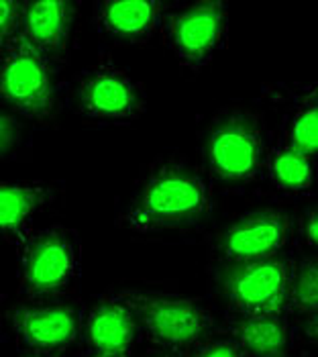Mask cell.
Listing matches in <instances>:
<instances>
[{"label":"cell","mask_w":318,"mask_h":357,"mask_svg":"<svg viewBox=\"0 0 318 357\" xmlns=\"http://www.w3.org/2000/svg\"><path fill=\"white\" fill-rule=\"evenodd\" d=\"M211 180L184 160H159L139 178L116 225L137 235L190 229L211 217Z\"/></svg>","instance_id":"cell-1"},{"label":"cell","mask_w":318,"mask_h":357,"mask_svg":"<svg viewBox=\"0 0 318 357\" xmlns=\"http://www.w3.org/2000/svg\"><path fill=\"white\" fill-rule=\"evenodd\" d=\"M116 294L132 312L139 337L159 351L188 357L216 329L212 312L198 298L156 290H121Z\"/></svg>","instance_id":"cell-2"},{"label":"cell","mask_w":318,"mask_h":357,"mask_svg":"<svg viewBox=\"0 0 318 357\" xmlns=\"http://www.w3.org/2000/svg\"><path fill=\"white\" fill-rule=\"evenodd\" d=\"M15 248L19 294L25 301L63 296L80 278L82 243L70 227H33Z\"/></svg>","instance_id":"cell-3"},{"label":"cell","mask_w":318,"mask_h":357,"mask_svg":"<svg viewBox=\"0 0 318 357\" xmlns=\"http://www.w3.org/2000/svg\"><path fill=\"white\" fill-rule=\"evenodd\" d=\"M267 151V125L253 110H222L209 125L204 160L212 180L220 184L245 186L255 182L264 174Z\"/></svg>","instance_id":"cell-4"},{"label":"cell","mask_w":318,"mask_h":357,"mask_svg":"<svg viewBox=\"0 0 318 357\" xmlns=\"http://www.w3.org/2000/svg\"><path fill=\"white\" fill-rule=\"evenodd\" d=\"M57 98L55 68L19 33L0 50V100L23 119L45 123Z\"/></svg>","instance_id":"cell-5"},{"label":"cell","mask_w":318,"mask_h":357,"mask_svg":"<svg viewBox=\"0 0 318 357\" xmlns=\"http://www.w3.org/2000/svg\"><path fill=\"white\" fill-rule=\"evenodd\" d=\"M298 261L280 255L231 266L222 282V294L233 317H262L290 312V294Z\"/></svg>","instance_id":"cell-6"},{"label":"cell","mask_w":318,"mask_h":357,"mask_svg":"<svg viewBox=\"0 0 318 357\" xmlns=\"http://www.w3.org/2000/svg\"><path fill=\"white\" fill-rule=\"evenodd\" d=\"M72 98L78 114L103 125H132L147 109L143 84L108 57L80 74Z\"/></svg>","instance_id":"cell-7"},{"label":"cell","mask_w":318,"mask_h":357,"mask_svg":"<svg viewBox=\"0 0 318 357\" xmlns=\"http://www.w3.org/2000/svg\"><path fill=\"white\" fill-rule=\"evenodd\" d=\"M161 33L180 66L200 72L227 41V4L220 0L169 4Z\"/></svg>","instance_id":"cell-8"},{"label":"cell","mask_w":318,"mask_h":357,"mask_svg":"<svg viewBox=\"0 0 318 357\" xmlns=\"http://www.w3.org/2000/svg\"><path fill=\"white\" fill-rule=\"evenodd\" d=\"M296 239V219L288 211L255 208L231 220L214 239L212 253L227 268L267 259L288 251Z\"/></svg>","instance_id":"cell-9"},{"label":"cell","mask_w":318,"mask_h":357,"mask_svg":"<svg viewBox=\"0 0 318 357\" xmlns=\"http://www.w3.org/2000/svg\"><path fill=\"white\" fill-rule=\"evenodd\" d=\"M84 306L72 296L25 301L13 312V333L25 351L61 356L80 341Z\"/></svg>","instance_id":"cell-10"},{"label":"cell","mask_w":318,"mask_h":357,"mask_svg":"<svg viewBox=\"0 0 318 357\" xmlns=\"http://www.w3.org/2000/svg\"><path fill=\"white\" fill-rule=\"evenodd\" d=\"M80 341L86 354L131 357L139 341V327L129 306L114 292L98 298L84 314Z\"/></svg>","instance_id":"cell-11"},{"label":"cell","mask_w":318,"mask_h":357,"mask_svg":"<svg viewBox=\"0 0 318 357\" xmlns=\"http://www.w3.org/2000/svg\"><path fill=\"white\" fill-rule=\"evenodd\" d=\"M74 2H21V35L53 68L66 59L74 33Z\"/></svg>","instance_id":"cell-12"},{"label":"cell","mask_w":318,"mask_h":357,"mask_svg":"<svg viewBox=\"0 0 318 357\" xmlns=\"http://www.w3.org/2000/svg\"><path fill=\"white\" fill-rule=\"evenodd\" d=\"M167 8L158 0H100L94 4V25L116 43H147L161 31Z\"/></svg>","instance_id":"cell-13"},{"label":"cell","mask_w":318,"mask_h":357,"mask_svg":"<svg viewBox=\"0 0 318 357\" xmlns=\"http://www.w3.org/2000/svg\"><path fill=\"white\" fill-rule=\"evenodd\" d=\"M290 312L262 317H233L222 333L229 335L247 357H290L294 327Z\"/></svg>","instance_id":"cell-14"},{"label":"cell","mask_w":318,"mask_h":357,"mask_svg":"<svg viewBox=\"0 0 318 357\" xmlns=\"http://www.w3.org/2000/svg\"><path fill=\"white\" fill-rule=\"evenodd\" d=\"M55 198L50 186L0 182V237L17 245L33 229L35 215Z\"/></svg>","instance_id":"cell-15"},{"label":"cell","mask_w":318,"mask_h":357,"mask_svg":"<svg viewBox=\"0 0 318 357\" xmlns=\"http://www.w3.org/2000/svg\"><path fill=\"white\" fill-rule=\"evenodd\" d=\"M264 174L273 188L282 192H310L317 184V158L294 149L288 141L280 139L269 145Z\"/></svg>","instance_id":"cell-16"},{"label":"cell","mask_w":318,"mask_h":357,"mask_svg":"<svg viewBox=\"0 0 318 357\" xmlns=\"http://www.w3.org/2000/svg\"><path fill=\"white\" fill-rule=\"evenodd\" d=\"M284 141H288L294 149L317 158L318 153V105L317 86L306 88V94L292 110Z\"/></svg>","instance_id":"cell-17"},{"label":"cell","mask_w":318,"mask_h":357,"mask_svg":"<svg viewBox=\"0 0 318 357\" xmlns=\"http://www.w3.org/2000/svg\"><path fill=\"white\" fill-rule=\"evenodd\" d=\"M318 310V261L317 255L304 257L300 266H296V275L292 284L290 314L306 317L308 321H317Z\"/></svg>","instance_id":"cell-18"},{"label":"cell","mask_w":318,"mask_h":357,"mask_svg":"<svg viewBox=\"0 0 318 357\" xmlns=\"http://www.w3.org/2000/svg\"><path fill=\"white\" fill-rule=\"evenodd\" d=\"M188 357H247L237 343L229 335H211L209 339L200 341Z\"/></svg>","instance_id":"cell-19"},{"label":"cell","mask_w":318,"mask_h":357,"mask_svg":"<svg viewBox=\"0 0 318 357\" xmlns=\"http://www.w3.org/2000/svg\"><path fill=\"white\" fill-rule=\"evenodd\" d=\"M21 33V2L0 0V50Z\"/></svg>","instance_id":"cell-20"},{"label":"cell","mask_w":318,"mask_h":357,"mask_svg":"<svg viewBox=\"0 0 318 357\" xmlns=\"http://www.w3.org/2000/svg\"><path fill=\"white\" fill-rule=\"evenodd\" d=\"M21 141L19 119L8 109L0 107V160L8 158Z\"/></svg>","instance_id":"cell-21"},{"label":"cell","mask_w":318,"mask_h":357,"mask_svg":"<svg viewBox=\"0 0 318 357\" xmlns=\"http://www.w3.org/2000/svg\"><path fill=\"white\" fill-rule=\"evenodd\" d=\"M306 249H317L318 243V213L317 206H310L306 215L296 222V241Z\"/></svg>","instance_id":"cell-22"},{"label":"cell","mask_w":318,"mask_h":357,"mask_svg":"<svg viewBox=\"0 0 318 357\" xmlns=\"http://www.w3.org/2000/svg\"><path fill=\"white\" fill-rule=\"evenodd\" d=\"M145 357H178V356H172V354H165V351H159V349H151V351H149Z\"/></svg>","instance_id":"cell-23"},{"label":"cell","mask_w":318,"mask_h":357,"mask_svg":"<svg viewBox=\"0 0 318 357\" xmlns=\"http://www.w3.org/2000/svg\"><path fill=\"white\" fill-rule=\"evenodd\" d=\"M17 357H59V356H47V354H33V351H25V354H21V356Z\"/></svg>","instance_id":"cell-24"},{"label":"cell","mask_w":318,"mask_h":357,"mask_svg":"<svg viewBox=\"0 0 318 357\" xmlns=\"http://www.w3.org/2000/svg\"><path fill=\"white\" fill-rule=\"evenodd\" d=\"M86 357H112V356H100V354H86Z\"/></svg>","instance_id":"cell-25"},{"label":"cell","mask_w":318,"mask_h":357,"mask_svg":"<svg viewBox=\"0 0 318 357\" xmlns=\"http://www.w3.org/2000/svg\"><path fill=\"white\" fill-rule=\"evenodd\" d=\"M0 308H2V292H0Z\"/></svg>","instance_id":"cell-26"}]
</instances>
